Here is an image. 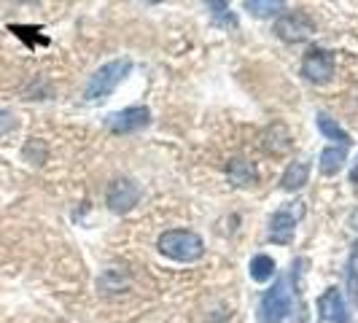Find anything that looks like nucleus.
Wrapping results in <instances>:
<instances>
[{"label":"nucleus","mask_w":358,"mask_h":323,"mask_svg":"<svg viewBox=\"0 0 358 323\" xmlns=\"http://www.w3.org/2000/svg\"><path fill=\"white\" fill-rule=\"evenodd\" d=\"M17 127V119L8 113V110H0V138L6 135V132H11Z\"/></svg>","instance_id":"obj_17"},{"label":"nucleus","mask_w":358,"mask_h":323,"mask_svg":"<svg viewBox=\"0 0 358 323\" xmlns=\"http://www.w3.org/2000/svg\"><path fill=\"white\" fill-rule=\"evenodd\" d=\"M302 215H305V205L302 202L283 205L278 213L272 215V221H269V240L278 243V245H291L294 243V232H296V224H299Z\"/></svg>","instance_id":"obj_4"},{"label":"nucleus","mask_w":358,"mask_h":323,"mask_svg":"<svg viewBox=\"0 0 358 323\" xmlns=\"http://www.w3.org/2000/svg\"><path fill=\"white\" fill-rule=\"evenodd\" d=\"M302 76L313 84H329L334 76V54L329 49H310L302 59Z\"/></svg>","instance_id":"obj_6"},{"label":"nucleus","mask_w":358,"mask_h":323,"mask_svg":"<svg viewBox=\"0 0 358 323\" xmlns=\"http://www.w3.org/2000/svg\"><path fill=\"white\" fill-rule=\"evenodd\" d=\"M345 162H348V145H329V148H323L321 154V173L323 175H337L342 167H345Z\"/></svg>","instance_id":"obj_10"},{"label":"nucleus","mask_w":358,"mask_h":323,"mask_svg":"<svg viewBox=\"0 0 358 323\" xmlns=\"http://www.w3.org/2000/svg\"><path fill=\"white\" fill-rule=\"evenodd\" d=\"M248 272H251V278L256 280V283H267L269 278L275 275V261H272L269 256H264V253H259V256H253L251 259Z\"/></svg>","instance_id":"obj_16"},{"label":"nucleus","mask_w":358,"mask_h":323,"mask_svg":"<svg viewBox=\"0 0 358 323\" xmlns=\"http://www.w3.org/2000/svg\"><path fill=\"white\" fill-rule=\"evenodd\" d=\"M145 3H162V0H145Z\"/></svg>","instance_id":"obj_20"},{"label":"nucleus","mask_w":358,"mask_h":323,"mask_svg":"<svg viewBox=\"0 0 358 323\" xmlns=\"http://www.w3.org/2000/svg\"><path fill=\"white\" fill-rule=\"evenodd\" d=\"M318 313H321L323 321L329 323H350L348 318V307H345V299L337 288H326L318 299Z\"/></svg>","instance_id":"obj_9"},{"label":"nucleus","mask_w":358,"mask_h":323,"mask_svg":"<svg viewBox=\"0 0 358 323\" xmlns=\"http://www.w3.org/2000/svg\"><path fill=\"white\" fill-rule=\"evenodd\" d=\"M291 313V291L286 280H278L259 302V323H283Z\"/></svg>","instance_id":"obj_3"},{"label":"nucleus","mask_w":358,"mask_h":323,"mask_svg":"<svg viewBox=\"0 0 358 323\" xmlns=\"http://www.w3.org/2000/svg\"><path fill=\"white\" fill-rule=\"evenodd\" d=\"M159 251L176 261H197L205 253V243L202 237L189 229H170L159 237Z\"/></svg>","instance_id":"obj_2"},{"label":"nucleus","mask_w":358,"mask_h":323,"mask_svg":"<svg viewBox=\"0 0 358 323\" xmlns=\"http://www.w3.org/2000/svg\"><path fill=\"white\" fill-rule=\"evenodd\" d=\"M348 283H350L353 299H356V305H358V275H356V269H350V272H348Z\"/></svg>","instance_id":"obj_18"},{"label":"nucleus","mask_w":358,"mask_h":323,"mask_svg":"<svg viewBox=\"0 0 358 323\" xmlns=\"http://www.w3.org/2000/svg\"><path fill=\"white\" fill-rule=\"evenodd\" d=\"M227 173H229V180L234 186H253L256 183V167L248 159H232Z\"/></svg>","instance_id":"obj_13"},{"label":"nucleus","mask_w":358,"mask_h":323,"mask_svg":"<svg viewBox=\"0 0 358 323\" xmlns=\"http://www.w3.org/2000/svg\"><path fill=\"white\" fill-rule=\"evenodd\" d=\"M310 178V164L307 162H291L288 164V170L283 173V180H280V186L286 189V192H296V189H302Z\"/></svg>","instance_id":"obj_11"},{"label":"nucleus","mask_w":358,"mask_h":323,"mask_svg":"<svg viewBox=\"0 0 358 323\" xmlns=\"http://www.w3.org/2000/svg\"><path fill=\"white\" fill-rule=\"evenodd\" d=\"M350 178H353V180H358V167H356V170H353V175H350Z\"/></svg>","instance_id":"obj_19"},{"label":"nucleus","mask_w":358,"mask_h":323,"mask_svg":"<svg viewBox=\"0 0 358 323\" xmlns=\"http://www.w3.org/2000/svg\"><path fill=\"white\" fill-rule=\"evenodd\" d=\"M318 129H321V135H326L329 141H337L340 145H350V135H348L331 116H326V113L318 116Z\"/></svg>","instance_id":"obj_15"},{"label":"nucleus","mask_w":358,"mask_h":323,"mask_svg":"<svg viewBox=\"0 0 358 323\" xmlns=\"http://www.w3.org/2000/svg\"><path fill=\"white\" fill-rule=\"evenodd\" d=\"M151 122V110L145 106H132L124 110H116L108 116V129L116 132V135H129V132H138Z\"/></svg>","instance_id":"obj_7"},{"label":"nucleus","mask_w":358,"mask_h":323,"mask_svg":"<svg viewBox=\"0 0 358 323\" xmlns=\"http://www.w3.org/2000/svg\"><path fill=\"white\" fill-rule=\"evenodd\" d=\"M275 33L280 41L286 43H302L307 38L315 36V22L302 14V11H294V14H283V17L275 22Z\"/></svg>","instance_id":"obj_5"},{"label":"nucleus","mask_w":358,"mask_h":323,"mask_svg":"<svg viewBox=\"0 0 358 323\" xmlns=\"http://www.w3.org/2000/svg\"><path fill=\"white\" fill-rule=\"evenodd\" d=\"M129 71H132V62L129 59H110L106 65H100L94 71V76L90 78L87 89H84V100H90V103L106 100L108 94L124 81Z\"/></svg>","instance_id":"obj_1"},{"label":"nucleus","mask_w":358,"mask_h":323,"mask_svg":"<svg viewBox=\"0 0 358 323\" xmlns=\"http://www.w3.org/2000/svg\"><path fill=\"white\" fill-rule=\"evenodd\" d=\"M208 11H210V19H213L218 27H227V30H234L237 27V17L229 8V0H205Z\"/></svg>","instance_id":"obj_12"},{"label":"nucleus","mask_w":358,"mask_h":323,"mask_svg":"<svg viewBox=\"0 0 358 323\" xmlns=\"http://www.w3.org/2000/svg\"><path fill=\"white\" fill-rule=\"evenodd\" d=\"M245 8H248L256 19H269V17L283 14L286 0H245Z\"/></svg>","instance_id":"obj_14"},{"label":"nucleus","mask_w":358,"mask_h":323,"mask_svg":"<svg viewBox=\"0 0 358 323\" xmlns=\"http://www.w3.org/2000/svg\"><path fill=\"white\" fill-rule=\"evenodd\" d=\"M106 199H108V208H110L113 213H127V210H132V208L141 202V189H138L135 180L119 178L110 183Z\"/></svg>","instance_id":"obj_8"}]
</instances>
